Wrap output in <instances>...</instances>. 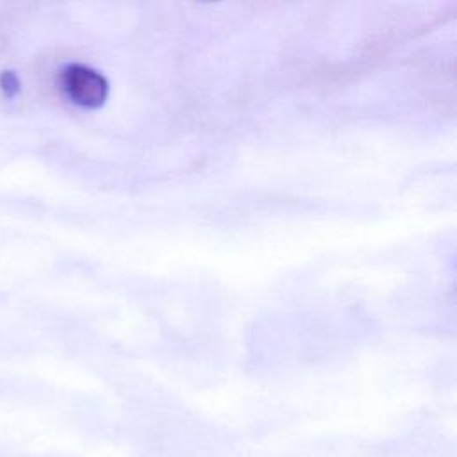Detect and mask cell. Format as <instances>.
Listing matches in <instances>:
<instances>
[{
	"label": "cell",
	"mask_w": 457,
	"mask_h": 457,
	"mask_svg": "<svg viewBox=\"0 0 457 457\" xmlns=\"http://www.w3.org/2000/svg\"><path fill=\"white\" fill-rule=\"evenodd\" d=\"M59 84L68 100L84 109H96L109 96L107 79L98 70L80 62L66 64L59 73Z\"/></svg>",
	"instance_id": "cell-1"
},
{
	"label": "cell",
	"mask_w": 457,
	"mask_h": 457,
	"mask_svg": "<svg viewBox=\"0 0 457 457\" xmlns=\"http://www.w3.org/2000/svg\"><path fill=\"white\" fill-rule=\"evenodd\" d=\"M0 91L5 98H14L21 91V80L14 70H4L0 73Z\"/></svg>",
	"instance_id": "cell-2"
}]
</instances>
